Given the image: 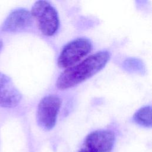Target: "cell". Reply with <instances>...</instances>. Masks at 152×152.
<instances>
[{
  "instance_id": "obj_1",
  "label": "cell",
  "mask_w": 152,
  "mask_h": 152,
  "mask_svg": "<svg viewBox=\"0 0 152 152\" xmlns=\"http://www.w3.org/2000/svg\"><path fill=\"white\" fill-rule=\"evenodd\" d=\"M109 58L110 53L106 50L92 54L61 73L57 79L56 87L65 90L83 83L102 69Z\"/></svg>"
},
{
  "instance_id": "obj_2",
  "label": "cell",
  "mask_w": 152,
  "mask_h": 152,
  "mask_svg": "<svg viewBox=\"0 0 152 152\" xmlns=\"http://www.w3.org/2000/svg\"><path fill=\"white\" fill-rule=\"evenodd\" d=\"M31 15L42 34L53 36L59 27V18L56 9L46 1H36L33 5Z\"/></svg>"
},
{
  "instance_id": "obj_3",
  "label": "cell",
  "mask_w": 152,
  "mask_h": 152,
  "mask_svg": "<svg viewBox=\"0 0 152 152\" xmlns=\"http://www.w3.org/2000/svg\"><path fill=\"white\" fill-rule=\"evenodd\" d=\"M92 48L91 41L86 37H79L68 42L64 46L58 57L59 67L68 68L74 65L87 56Z\"/></svg>"
},
{
  "instance_id": "obj_4",
  "label": "cell",
  "mask_w": 152,
  "mask_h": 152,
  "mask_svg": "<svg viewBox=\"0 0 152 152\" xmlns=\"http://www.w3.org/2000/svg\"><path fill=\"white\" fill-rule=\"evenodd\" d=\"M61 103V99L55 95L46 96L40 101L36 119L38 125L42 128L50 130L54 127Z\"/></svg>"
},
{
  "instance_id": "obj_5",
  "label": "cell",
  "mask_w": 152,
  "mask_h": 152,
  "mask_svg": "<svg viewBox=\"0 0 152 152\" xmlns=\"http://www.w3.org/2000/svg\"><path fill=\"white\" fill-rule=\"evenodd\" d=\"M21 99V94L11 79L0 71V106L6 108L15 107Z\"/></svg>"
},
{
  "instance_id": "obj_6",
  "label": "cell",
  "mask_w": 152,
  "mask_h": 152,
  "mask_svg": "<svg viewBox=\"0 0 152 152\" xmlns=\"http://www.w3.org/2000/svg\"><path fill=\"white\" fill-rule=\"evenodd\" d=\"M114 133L109 130H98L89 134L85 140L87 148L96 152H110L115 142Z\"/></svg>"
},
{
  "instance_id": "obj_7",
  "label": "cell",
  "mask_w": 152,
  "mask_h": 152,
  "mask_svg": "<svg viewBox=\"0 0 152 152\" xmlns=\"http://www.w3.org/2000/svg\"><path fill=\"white\" fill-rule=\"evenodd\" d=\"M31 24L30 12L24 8H18L8 15L3 23L2 30L7 32H17L29 27Z\"/></svg>"
},
{
  "instance_id": "obj_8",
  "label": "cell",
  "mask_w": 152,
  "mask_h": 152,
  "mask_svg": "<svg viewBox=\"0 0 152 152\" xmlns=\"http://www.w3.org/2000/svg\"><path fill=\"white\" fill-rule=\"evenodd\" d=\"M134 121L137 124L145 126H151V107L150 106H145L139 109L134 115Z\"/></svg>"
},
{
  "instance_id": "obj_9",
  "label": "cell",
  "mask_w": 152,
  "mask_h": 152,
  "mask_svg": "<svg viewBox=\"0 0 152 152\" xmlns=\"http://www.w3.org/2000/svg\"><path fill=\"white\" fill-rule=\"evenodd\" d=\"M78 152H96V151L93 150H91L88 148H83V149L80 150Z\"/></svg>"
},
{
  "instance_id": "obj_10",
  "label": "cell",
  "mask_w": 152,
  "mask_h": 152,
  "mask_svg": "<svg viewBox=\"0 0 152 152\" xmlns=\"http://www.w3.org/2000/svg\"><path fill=\"white\" fill-rule=\"evenodd\" d=\"M2 46H3L2 42V41L0 40V50H1V49H2Z\"/></svg>"
}]
</instances>
